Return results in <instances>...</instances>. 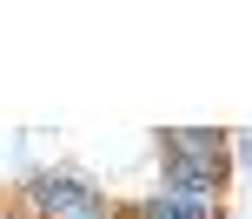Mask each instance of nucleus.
Here are the masks:
<instances>
[{
	"mask_svg": "<svg viewBox=\"0 0 252 219\" xmlns=\"http://www.w3.org/2000/svg\"><path fill=\"white\" fill-rule=\"evenodd\" d=\"M100 206H113V199H106L87 173H73V166H40V173H27V186H20V213H33V219H87Z\"/></svg>",
	"mask_w": 252,
	"mask_h": 219,
	"instance_id": "obj_1",
	"label": "nucleus"
},
{
	"mask_svg": "<svg viewBox=\"0 0 252 219\" xmlns=\"http://www.w3.org/2000/svg\"><path fill=\"white\" fill-rule=\"evenodd\" d=\"M159 159H166V166L232 173V133H213V126H166V133H159Z\"/></svg>",
	"mask_w": 252,
	"mask_h": 219,
	"instance_id": "obj_2",
	"label": "nucleus"
},
{
	"mask_svg": "<svg viewBox=\"0 0 252 219\" xmlns=\"http://www.w3.org/2000/svg\"><path fill=\"white\" fill-rule=\"evenodd\" d=\"M226 180L232 173H206V166H166L159 159V199H179V206H199L213 213L226 199Z\"/></svg>",
	"mask_w": 252,
	"mask_h": 219,
	"instance_id": "obj_3",
	"label": "nucleus"
},
{
	"mask_svg": "<svg viewBox=\"0 0 252 219\" xmlns=\"http://www.w3.org/2000/svg\"><path fill=\"white\" fill-rule=\"evenodd\" d=\"M133 219H219V206L213 213H199V206H179V199H159V193H146L133 206Z\"/></svg>",
	"mask_w": 252,
	"mask_h": 219,
	"instance_id": "obj_4",
	"label": "nucleus"
},
{
	"mask_svg": "<svg viewBox=\"0 0 252 219\" xmlns=\"http://www.w3.org/2000/svg\"><path fill=\"white\" fill-rule=\"evenodd\" d=\"M0 219H33V213H20V206H0Z\"/></svg>",
	"mask_w": 252,
	"mask_h": 219,
	"instance_id": "obj_5",
	"label": "nucleus"
}]
</instances>
